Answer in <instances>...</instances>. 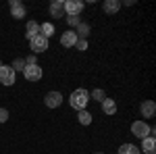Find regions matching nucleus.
<instances>
[{
	"label": "nucleus",
	"instance_id": "nucleus-25",
	"mask_svg": "<svg viewBox=\"0 0 156 154\" xmlns=\"http://www.w3.org/2000/svg\"><path fill=\"white\" fill-rule=\"evenodd\" d=\"M25 60V65H37V59H36V54H29L27 59H23Z\"/></svg>",
	"mask_w": 156,
	"mask_h": 154
},
{
	"label": "nucleus",
	"instance_id": "nucleus-15",
	"mask_svg": "<svg viewBox=\"0 0 156 154\" xmlns=\"http://www.w3.org/2000/svg\"><path fill=\"white\" fill-rule=\"evenodd\" d=\"M102 110H104V115H115L117 113V102L112 98H104L102 100Z\"/></svg>",
	"mask_w": 156,
	"mask_h": 154
},
{
	"label": "nucleus",
	"instance_id": "nucleus-21",
	"mask_svg": "<svg viewBox=\"0 0 156 154\" xmlns=\"http://www.w3.org/2000/svg\"><path fill=\"white\" fill-rule=\"evenodd\" d=\"M90 98H94V100H98V102H102V100L106 98V94H104V90H92Z\"/></svg>",
	"mask_w": 156,
	"mask_h": 154
},
{
	"label": "nucleus",
	"instance_id": "nucleus-8",
	"mask_svg": "<svg viewBox=\"0 0 156 154\" xmlns=\"http://www.w3.org/2000/svg\"><path fill=\"white\" fill-rule=\"evenodd\" d=\"M50 17H54V19L65 17V2H62V0H54V2L50 4Z\"/></svg>",
	"mask_w": 156,
	"mask_h": 154
},
{
	"label": "nucleus",
	"instance_id": "nucleus-3",
	"mask_svg": "<svg viewBox=\"0 0 156 154\" xmlns=\"http://www.w3.org/2000/svg\"><path fill=\"white\" fill-rule=\"evenodd\" d=\"M23 75L27 81H40L42 79V67L40 65H25Z\"/></svg>",
	"mask_w": 156,
	"mask_h": 154
},
{
	"label": "nucleus",
	"instance_id": "nucleus-7",
	"mask_svg": "<svg viewBox=\"0 0 156 154\" xmlns=\"http://www.w3.org/2000/svg\"><path fill=\"white\" fill-rule=\"evenodd\" d=\"M60 102H62V94L60 92H48L46 94V98H44V104L48 108H56V106H60Z\"/></svg>",
	"mask_w": 156,
	"mask_h": 154
},
{
	"label": "nucleus",
	"instance_id": "nucleus-11",
	"mask_svg": "<svg viewBox=\"0 0 156 154\" xmlns=\"http://www.w3.org/2000/svg\"><path fill=\"white\" fill-rule=\"evenodd\" d=\"M140 110H142V117L144 119H150V117H154V113H156V104L152 100H146L144 104L140 106Z\"/></svg>",
	"mask_w": 156,
	"mask_h": 154
},
{
	"label": "nucleus",
	"instance_id": "nucleus-12",
	"mask_svg": "<svg viewBox=\"0 0 156 154\" xmlns=\"http://www.w3.org/2000/svg\"><path fill=\"white\" fill-rule=\"evenodd\" d=\"M90 34H92V27H90V23H81L77 25V31H75V36H77V40H87L90 38Z\"/></svg>",
	"mask_w": 156,
	"mask_h": 154
},
{
	"label": "nucleus",
	"instance_id": "nucleus-5",
	"mask_svg": "<svg viewBox=\"0 0 156 154\" xmlns=\"http://www.w3.org/2000/svg\"><path fill=\"white\" fill-rule=\"evenodd\" d=\"M83 2L81 0H67L65 2V15L69 17V15H75V17H79V13L83 11Z\"/></svg>",
	"mask_w": 156,
	"mask_h": 154
},
{
	"label": "nucleus",
	"instance_id": "nucleus-23",
	"mask_svg": "<svg viewBox=\"0 0 156 154\" xmlns=\"http://www.w3.org/2000/svg\"><path fill=\"white\" fill-rule=\"evenodd\" d=\"M75 46H77V50H87V40H77Z\"/></svg>",
	"mask_w": 156,
	"mask_h": 154
},
{
	"label": "nucleus",
	"instance_id": "nucleus-22",
	"mask_svg": "<svg viewBox=\"0 0 156 154\" xmlns=\"http://www.w3.org/2000/svg\"><path fill=\"white\" fill-rule=\"evenodd\" d=\"M67 23L71 25V27H77V25L81 23V21H79V17H75V15H69V17H67Z\"/></svg>",
	"mask_w": 156,
	"mask_h": 154
},
{
	"label": "nucleus",
	"instance_id": "nucleus-4",
	"mask_svg": "<svg viewBox=\"0 0 156 154\" xmlns=\"http://www.w3.org/2000/svg\"><path fill=\"white\" fill-rule=\"evenodd\" d=\"M15 77H17V73L11 69V65H2L0 67V83L2 85H12Z\"/></svg>",
	"mask_w": 156,
	"mask_h": 154
},
{
	"label": "nucleus",
	"instance_id": "nucleus-27",
	"mask_svg": "<svg viewBox=\"0 0 156 154\" xmlns=\"http://www.w3.org/2000/svg\"><path fill=\"white\" fill-rule=\"evenodd\" d=\"M0 67H2V63H0Z\"/></svg>",
	"mask_w": 156,
	"mask_h": 154
},
{
	"label": "nucleus",
	"instance_id": "nucleus-1",
	"mask_svg": "<svg viewBox=\"0 0 156 154\" xmlns=\"http://www.w3.org/2000/svg\"><path fill=\"white\" fill-rule=\"evenodd\" d=\"M69 102H71L73 108H77V110H85L87 102H90V92L83 90V88H79V90H75V92L71 94Z\"/></svg>",
	"mask_w": 156,
	"mask_h": 154
},
{
	"label": "nucleus",
	"instance_id": "nucleus-10",
	"mask_svg": "<svg viewBox=\"0 0 156 154\" xmlns=\"http://www.w3.org/2000/svg\"><path fill=\"white\" fill-rule=\"evenodd\" d=\"M140 150H144L146 154H156V140H154V135L144 138V140H142V148H140Z\"/></svg>",
	"mask_w": 156,
	"mask_h": 154
},
{
	"label": "nucleus",
	"instance_id": "nucleus-17",
	"mask_svg": "<svg viewBox=\"0 0 156 154\" xmlns=\"http://www.w3.org/2000/svg\"><path fill=\"white\" fill-rule=\"evenodd\" d=\"M40 36H44L46 40L54 36V25L52 23H42L40 25Z\"/></svg>",
	"mask_w": 156,
	"mask_h": 154
},
{
	"label": "nucleus",
	"instance_id": "nucleus-6",
	"mask_svg": "<svg viewBox=\"0 0 156 154\" xmlns=\"http://www.w3.org/2000/svg\"><path fill=\"white\" fill-rule=\"evenodd\" d=\"M131 133L135 135V138L144 140V138H148V135H150V127L146 125L144 121H135V123L131 125Z\"/></svg>",
	"mask_w": 156,
	"mask_h": 154
},
{
	"label": "nucleus",
	"instance_id": "nucleus-13",
	"mask_svg": "<svg viewBox=\"0 0 156 154\" xmlns=\"http://www.w3.org/2000/svg\"><path fill=\"white\" fill-rule=\"evenodd\" d=\"M75 42H77V36H75V31H65V34L60 36V44H62L65 48L75 46Z\"/></svg>",
	"mask_w": 156,
	"mask_h": 154
},
{
	"label": "nucleus",
	"instance_id": "nucleus-24",
	"mask_svg": "<svg viewBox=\"0 0 156 154\" xmlns=\"http://www.w3.org/2000/svg\"><path fill=\"white\" fill-rule=\"evenodd\" d=\"M6 121H9V110L0 108V123H6Z\"/></svg>",
	"mask_w": 156,
	"mask_h": 154
},
{
	"label": "nucleus",
	"instance_id": "nucleus-2",
	"mask_svg": "<svg viewBox=\"0 0 156 154\" xmlns=\"http://www.w3.org/2000/svg\"><path fill=\"white\" fill-rule=\"evenodd\" d=\"M29 46H31V50H34V54H42V52L48 50V40L37 34V36H34L31 40H29Z\"/></svg>",
	"mask_w": 156,
	"mask_h": 154
},
{
	"label": "nucleus",
	"instance_id": "nucleus-19",
	"mask_svg": "<svg viewBox=\"0 0 156 154\" xmlns=\"http://www.w3.org/2000/svg\"><path fill=\"white\" fill-rule=\"evenodd\" d=\"M77 119H79V123H81V125H90V123H92V115H90L87 110H79Z\"/></svg>",
	"mask_w": 156,
	"mask_h": 154
},
{
	"label": "nucleus",
	"instance_id": "nucleus-18",
	"mask_svg": "<svg viewBox=\"0 0 156 154\" xmlns=\"http://www.w3.org/2000/svg\"><path fill=\"white\" fill-rule=\"evenodd\" d=\"M119 154H142V150L137 146H133V144H123L119 148Z\"/></svg>",
	"mask_w": 156,
	"mask_h": 154
},
{
	"label": "nucleus",
	"instance_id": "nucleus-9",
	"mask_svg": "<svg viewBox=\"0 0 156 154\" xmlns=\"http://www.w3.org/2000/svg\"><path fill=\"white\" fill-rule=\"evenodd\" d=\"M11 15L15 17V19H23L25 17V6H23V2H19V0H11Z\"/></svg>",
	"mask_w": 156,
	"mask_h": 154
},
{
	"label": "nucleus",
	"instance_id": "nucleus-14",
	"mask_svg": "<svg viewBox=\"0 0 156 154\" xmlns=\"http://www.w3.org/2000/svg\"><path fill=\"white\" fill-rule=\"evenodd\" d=\"M102 9H104V13H108V15H115V13L121 9V2L119 0H104Z\"/></svg>",
	"mask_w": 156,
	"mask_h": 154
},
{
	"label": "nucleus",
	"instance_id": "nucleus-16",
	"mask_svg": "<svg viewBox=\"0 0 156 154\" xmlns=\"http://www.w3.org/2000/svg\"><path fill=\"white\" fill-rule=\"evenodd\" d=\"M40 34V23H36V21H27V27H25V38L27 40H31L34 36H37Z\"/></svg>",
	"mask_w": 156,
	"mask_h": 154
},
{
	"label": "nucleus",
	"instance_id": "nucleus-20",
	"mask_svg": "<svg viewBox=\"0 0 156 154\" xmlns=\"http://www.w3.org/2000/svg\"><path fill=\"white\" fill-rule=\"evenodd\" d=\"M11 69H12L15 73L23 71V69H25V60H23V59H15V60H12V65H11Z\"/></svg>",
	"mask_w": 156,
	"mask_h": 154
},
{
	"label": "nucleus",
	"instance_id": "nucleus-26",
	"mask_svg": "<svg viewBox=\"0 0 156 154\" xmlns=\"http://www.w3.org/2000/svg\"><path fill=\"white\" fill-rule=\"evenodd\" d=\"M96 154H102V152H96Z\"/></svg>",
	"mask_w": 156,
	"mask_h": 154
}]
</instances>
